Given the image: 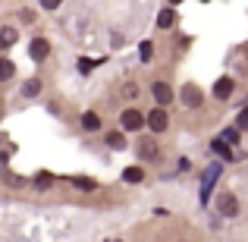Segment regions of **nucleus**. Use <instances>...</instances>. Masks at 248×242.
Listing matches in <instances>:
<instances>
[{"label":"nucleus","mask_w":248,"mask_h":242,"mask_svg":"<svg viewBox=\"0 0 248 242\" xmlns=\"http://www.w3.org/2000/svg\"><path fill=\"white\" fill-rule=\"evenodd\" d=\"M220 179V163H211V167L204 170V176H201V201H211V192H214V182Z\"/></svg>","instance_id":"nucleus-1"},{"label":"nucleus","mask_w":248,"mask_h":242,"mask_svg":"<svg viewBox=\"0 0 248 242\" xmlns=\"http://www.w3.org/2000/svg\"><path fill=\"white\" fill-rule=\"evenodd\" d=\"M217 211L223 214V217H236L239 214V198L232 192H220L217 195Z\"/></svg>","instance_id":"nucleus-2"},{"label":"nucleus","mask_w":248,"mask_h":242,"mask_svg":"<svg viewBox=\"0 0 248 242\" xmlns=\"http://www.w3.org/2000/svg\"><path fill=\"white\" fill-rule=\"evenodd\" d=\"M167 126H170L167 107H154L151 113H148V129H151V132H167Z\"/></svg>","instance_id":"nucleus-3"},{"label":"nucleus","mask_w":248,"mask_h":242,"mask_svg":"<svg viewBox=\"0 0 248 242\" xmlns=\"http://www.w3.org/2000/svg\"><path fill=\"white\" fill-rule=\"evenodd\" d=\"M145 126V113L135 107H126L123 110V129H129V132H139V129Z\"/></svg>","instance_id":"nucleus-4"},{"label":"nucleus","mask_w":248,"mask_h":242,"mask_svg":"<svg viewBox=\"0 0 248 242\" xmlns=\"http://www.w3.org/2000/svg\"><path fill=\"white\" fill-rule=\"evenodd\" d=\"M47 54H50V44L44 41V38H35V41L29 44V57H31L35 63H41V60H44Z\"/></svg>","instance_id":"nucleus-5"},{"label":"nucleus","mask_w":248,"mask_h":242,"mask_svg":"<svg viewBox=\"0 0 248 242\" xmlns=\"http://www.w3.org/2000/svg\"><path fill=\"white\" fill-rule=\"evenodd\" d=\"M151 91H154V101H157L160 107H170V101H173V91H170L167 82H154Z\"/></svg>","instance_id":"nucleus-6"},{"label":"nucleus","mask_w":248,"mask_h":242,"mask_svg":"<svg viewBox=\"0 0 248 242\" xmlns=\"http://www.w3.org/2000/svg\"><path fill=\"white\" fill-rule=\"evenodd\" d=\"M139 154H141V158H148V161H157V158H160L157 142H154V139H141V142H139Z\"/></svg>","instance_id":"nucleus-7"},{"label":"nucleus","mask_w":248,"mask_h":242,"mask_svg":"<svg viewBox=\"0 0 248 242\" xmlns=\"http://www.w3.org/2000/svg\"><path fill=\"white\" fill-rule=\"evenodd\" d=\"M182 104H186V107H198V104H201V91L195 88L192 82L182 88Z\"/></svg>","instance_id":"nucleus-8"},{"label":"nucleus","mask_w":248,"mask_h":242,"mask_svg":"<svg viewBox=\"0 0 248 242\" xmlns=\"http://www.w3.org/2000/svg\"><path fill=\"white\" fill-rule=\"evenodd\" d=\"M16 41H19V32L16 29H10V25H6V29H0V50L13 48Z\"/></svg>","instance_id":"nucleus-9"},{"label":"nucleus","mask_w":248,"mask_h":242,"mask_svg":"<svg viewBox=\"0 0 248 242\" xmlns=\"http://www.w3.org/2000/svg\"><path fill=\"white\" fill-rule=\"evenodd\" d=\"M214 154H217V158H223V161H236V158H232V151H230V145H226V142L223 139H214Z\"/></svg>","instance_id":"nucleus-10"},{"label":"nucleus","mask_w":248,"mask_h":242,"mask_svg":"<svg viewBox=\"0 0 248 242\" xmlns=\"http://www.w3.org/2000/svg\"><path fill=\"white\" fill-rule=\"evenodd\" d=\"M13 76H16V66H13V60L0 57V82H10Z\"/></svg>","instance_id":"nucleus-11"},{"label":"nucleus","mask_w":248,"mask_h":242,"mask_svg":"<svg viewBox=\"0 0 248 242\" xmlns=\"http://www.w3.org/2000/svg\"><path fill=\"white\" fill-rule=\"evenodd\" d=\"M69 182H73L76 189H82V192H94V189H97V182H94V179H88V176H73Z\"/></svg>","instance_id":"nucleus-12"},{"label":"nucleus","mask_w":248,"mask_h":242,"mask_svg":"<svg viewBox=\"0 0 248 242\" xmlns=\"http://www.w3.org/2000/svg\"><path fill=\"white\" fill-rule=\"evenodd\" d=\"M82 126L88 129V132H94V129H101V116L88 110V113H82Z\"/></svg>","instance_id":"nucleus-13"},{"label":"nucleus","mask_w":248,"mask_h":242,"mask_svg":"<svg viewBox=\"0 0 248 242\" xmlns=\"http://www.w3.org/2000/svg\"><path fill=\"white\" fill-rule=\"evenodd\" d=\"M214 95L217 97H230L232 95V79H220L217 85H214Z\"/></svg>","instance_id":"nucleus-14"},{"label":"nucleus","mask_w":248,"mask_h":242,"mask_svg":"<svg viewBox=\"0 0 248 242\" xmlns=\"http://www.w3.org/2000/svg\"><path fill=\"white\" fill-rule=\"evenodd\" d=\"M173 22H176V13L170 10V6H167V10H160V16H157V25H160V29H170Z\"/></svg>","instance_id":"nucleus-15"},{"label":"nucleus","mask_w":248,"mask_h":242,"mask_svg":"<svg viewBox=\"0 0 248 242\" xmlns=\"http://www.w3.org/2000/svg\"><path fill=\"white\" fill-rule=\"evenodd\" d=\"M141 176H145V173H141L139 167H126V170H123V179H126V182H141Z\"/></svg>","instance_id":"nucleus-16"},{"label":"nucleus","mask_w":248,"mask_h":242,"mask_svg":"<svg viewBox=\"0 0 248 242\" xmlns=\"http://www.w3.org/2000/svg\"><path fill=\"white\" fill-rule=\"evenodd\" d=\"M38 91H41V82H38V79H29V82L22 85V95H25V97H35Z\"/></svg>","instance_id":"nucleus-17"},{"label":"nucleus","mask_w":248,"mask_h":242,"mask_svg":"<svg viewBox=\"0 0 248 242\" xmlns=\"http://www.w3.org/2000/svg\"><path fill=\"white\" fill-rule=\"evenodd\" d=\"M107 145H110V148H120V151H123V148H126V139H123V132H110V135H107Z\"/></svg>","instance_id":"nucleus-18"},{"label":"nucleus","mask_w":248,"mask_h":242,"mask_svg":"<svg viewBox=\"0 0 248 242\" xmlns=\"http://www.w3.org/2000/svg\"><path fill=\"white\" fill-rule=\"evenodd\" d=\"M223 142H226V145H236V142H239V129L236 126L223 129Z\"/></svg>","instance_id":"nucleus-19"},{"label":"nucleus","mask_w":248,"mask_h":242,"mask_svg":"<svg viewBox=\"0 0 248 242\" xmlns=\"http://www.w3.org/2000/svg\"><path fill=\"white\" fill-rule=\"evenodd\" d=\"M139 54H141V60H151V54H154V44L151 41H141V48H139Z\"/></svg>","instance_id":"nucleus-20"},{"label":"nucleus","mask_w":248,"mask_h":242,"mask_svg":"<svg viewBox=\"0 0 248 242\" xmlns=\"http://www.w3.org/2000/svg\"><path fill=\"white\" fill-rule=\"evenodd\" d=\"M35 182H38L41 189H47L50 182H54V176H50V173H38V179H35Z\"/></svg>","instance_id":"nucleus-21"},{"label":"nucleus","mask_w":248,"mask_h":242,"mask_svg":"<svg viewBox=\"0 0 248 242\" xmlns=\"http://www.w3.org/2000/svg\"><path fill=\"white\" fill-rule=\"evenodd\" d=\"M236 129H248V110H242V113H239V120H236Z\"/></svg>","instance_id":"nucleus-22"},{"label":"nucleus","mask_w":248,"mask_h":242,"mask_svg":"<svg viewBox=\"0 0 248 242\" xmlns=\"http://www.w3.org/2000/svg\"><path fill=\"white\" fill-rule=\"evenodd\" d=\"M60 3H63V0H41V6H44V10H57Z\"/></svg>","instance_id":"nucleus-23"},{"label":"nucleus","mask_w":248,"mask_h":242,"mask_svg":"<svg viewBox=\"0 0 248 242\" xmlns=\"http://www.w3.org/2000/svg\"><path fill=\"white\" fill-rule=\"evenodd\" d=\"M6 161H10V158H6V154H0V170L6 167Z\"/></svg>","instance_id":"nucleus-24"},{"label":"nucleus","mask_w":248,"mask_h":242,"mask_svg":"<svg viewBox=\"0 0 248 242\" xmlns=\"http://www.w3.org/2000/svg\"><path fill=\"white\" fill-rule=\"evenodd\" d=\"M170 3H182V0H170Z\"/></svg>","instance_id":"nucleus-25"}]
</instances>
